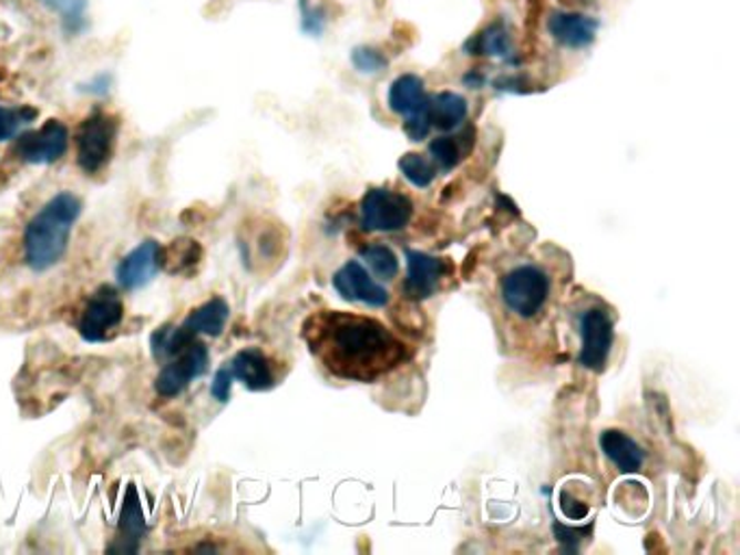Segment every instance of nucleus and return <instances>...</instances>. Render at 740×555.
Returning <instances> with one entry per match:
<instances>
[{"mask_svg": "<svg viewBox=\"0 0 740 555\" xmlns=\"http://www.w3.org/2000/svg\"><path fill=\"white\" fill-rule=\"evenodd\" d=\"M302 335L319 362L343 380L373 382L407 358V346L366 315L321 310Z\"/></svg>", "mask_w": 740, "mask_h": 555, "instance_id": "f257e3e1", "label": "nucleus"}, {"mask_svg": "<svg viewBox=\"0 0 740 555\" xmlns=\"http://www.w3.org/2000/svg\"><path fill=\"white\" fill-rule=\"evenodd\" d=\"M363 258L370 265L371 274L380 280H393L398 274V258L391 248L382 244H373L363 250Z\"/></svg>", "mask_w": 740, "mask_h": 555, "instance_id": "393cba45", "label": "nucleus"}, {"mask_svg": "<svg viewBox=\"0 0 740 555\" xmlns=\"http://www.w3.org/2000/svg\"><path fill=\"white\" fill-rule=\"evenodd\" d=\"M599 445H602V452L608 455V460L621 473H636L645 462V454H643L640 445L636 443L635 439H630L626 432L606 430L599 436Z\"/></svg>", "mask_w": 740, "mask_h": 555, "instance_id": "a211bd4d", "label": "nucleus"}, {"mask_svg": "<svg viewBox=\"0 0 740 555\" xmlns=\"http://www.w3.org/2000/svg\"><path fill=\"white\" fill-rule=\"evenodd\" d=\"M467 113H470V104L456 92H441L428 99L425 109H423V115L428 117L430 126L445 131V133L459 129L467 120Z\"/></svg>", "mask_w": 740, "mask_h": 555, "instance_id": "dca6fc26", "label": "nucleus"}, {"mask_svg": "<svg viewBox=\"0 0 740 555\" xmlns=\"http://www.w3.org/2000/svg\"><path fill=\"white\" fill-rule=\"evenodd\" d=\"M335 289L348 302H361L382 308L389 304V291L371 280L368 269L359 260L346 263L332 278Z\"/></svg>", "mask_w": 740, "mask_h": 555, "instance_id": "9b49d317", "label": "nucleus"}, {"mask_svg": "<svg viewBox=\"0 0 740 555\" xmlns=\"http://www.w3.org/2000/svg\"><path fill=\"white\" fill-rule=\"evenodd\" d=\"M198 337L189 335L183 326H172L165 323L157 328L151 337V352L157 362H167L169 358H174L176 353L183 352L192 341H196Z\"/></svg>", "mask_w": 740, "mask_h": 555, "instance_id": "4be33fe9", "label": "nucleus"}, {"mask_svg": "<svg viewBox=\"0 0 740 555\" xmlns=\"http://www.w3.org/2000/svg\"><path fill=\"white\" fill-rule=\"evenodd\" d=\"M465 51L474 56H491V59H511L513 56V38L504 20H495L474 35Z\"/></svg>", "mask_w": 740, "mask_h": 555, "instance_id": "aec40b11", "label": "nucleus"}, {"mask_svg": "<svg viewBox=\"0 0 740 555\" xmlns=\"http://www.w3.org/2000/svg\"><path fill=\"white\" fill-rule=\"evenodd\" d=\"M230 317V306L222 298H213L209 302L201 304L194 308L185 321L181 323L189 335L194 337H219L226 328V321Z\"/></svg>", "mask_w": 740, "mask_h": 555, "instance_id": "f3484780", "label": "nucleus"}, {"mask_svg": "<svg viewBox=\"0 0 740 555\" xmlns=\"http://www.w3.org/2000/svg\"><path fill=\"white\" fill-rule=\"evenodd\" d=\"M148 534L146 516L142 510V502L137 495L135 486H129L124 495V505L120 512V523H117V536L113 545L109 547L111 554H137L142 541Z\"/></svg>", "mask_w": 740, "mask_h": 555, "instance_id": "ddd939ff", "label": "nucleus"}, {"mask_svg": "<svg viewBox=\"0 0 740 555\" xmlns=\"http://www.w3.org/2000/svg\"><path fill=\"white\" fill-rule=\"evenodd\" d=\"M582 346L578 362L586 369L602 371L615 341V326L608 310L595 306L586 308L580 317Z\"/></svg>", "mask_w": 740, "mask_h": 555, "instance_id": "1a4fd4ad", "label": "nucleus"}, {"mask_svg": "<svg viewBox=\"0 0 740 555\" xmlns=\"http://www.w3.org/2000/svg\"><path fill=\"white\" fill-rule=\"evenodd\" d=\"M83 213V203L72 192H59L27 224L24 260L35 274L59 265L68 253L70 235Z\"/></svg>", "mask_w": 740, "mask_h": 555, "instance_id": "f03ea898", "label": "nucleus"}, {"mask_svg": "<svg viewBox=\"0 0 740 555\" xmlns=\"http://www.w3.org/2000/svg\"><path fill=\"white\" fill-rule=\"evenodd\" d=\"M70 148V129L61 120H47L40 129H27L16 137L13 152L29 165H53Z\"/></svg>", "mask_w": 740, "mask_h": 555, "instance_id": "423d86ee", "label": "nucleus"}, {"mask_svg": "<svg viewBox=\"0 0 740 555\" xmlns=\"http://www.w3.org/2000/svg\"><path fill=\"white\" fill-rule=\"evenodd\" d=\"M554 296L552 271L534 260H522L508 267L500 278V304L520 323H532L543 317Z\"/></svg>", "mask_w": 740, "mask_h": 555, "instance_id": "7ed1b4c3", "label": "nucleus"}, {"mask_svg": "<svg viewBox=\"0 0 740 555\" xmlns=\"http://www.w3.org/2000/svg\"><path fill=\"white\" fill-rule=\"evenodd\" d=\"M300 18H302V31L318 38L326 29V13L321 7H314L309 0H300Z\"/></svg>", "mask_w": 740, "mask_h": 555, "instance_id": "c85d7f7f", "label": "nucleus"}, {"mask_svg": "<svg viewBox=\"0 0 740 555\" xmlns=\"http://www.w3.org/2000/svg\"><path fill=\"white\" fill-rule=\"evenodd\" d=\"M352 65L357 72L361 74H378L382 70H387L389 61L384 56V52L373 49V47H359L352 51Z\"/></svg>", "mask_w": 740, "mask_h": 555, "instance_id": "bb28decb", "label": "nucleus"}, {"mask_svg": "<svg viewBox=\"0 0 740 555\" xmlns=\"http://www.w3.org/2000/svg\"><path fill=\"white\" fill-rule=\"evenodd\" d=\"M59 18V27L65 38H79L90 29V0H38Z\"/></svg>", "mask_w": 740, "mask_h": 555, "instance_id": "412c9836", "label": "nucleus"}, {"mask_svg": "<svg viewBox=\"0 0 740 555\" xmlns=\"http://www.w3.org/2000/svg\"><path fill=\"white\" fill-rule=\"evenodd\" d=\"M465 83H467L472 90H477V88L484 83V79H482V74H477L476 70H474V72H470V74L465 76Z\"/></svg>", "mask_w": 740, "mask_h": 555, "instance_id": "72a5a7b5", "label": "nucleus"}, {"mask_svg": "<svg viewBox=\"0 0 740 555\" xmlns=\"http://www.w3.org/2000/svg\"><path fill=\"white\" fill-rule=\"evenodd\" d=\"M209 369V350L198 339L192 341L185 350L169 358L161 367L160 376L155 378V391L161 398L172 400L178 398L192 382L203 378Z\"/></svg>", "mask_w": 740, "mask_h": 555, "instance_id": "39448f33", "label": "nucleus"}, {"mask_svg": "<svg viewBox=\"0 0 740 555\" xmlns=\"http://www.w3.org/2000/svg\"><path fill=\"white\" fill-rule=\"evenodd\" d=\"M561 510L572 521H582V518L588 516V505L584 504L578 497L569 495L567 491L561 493Z\"/></svg>", "mask_w": 740, "mask_h": 555, "instance_id": "2f4dec72", "label": "nucleus"}, {"mask_svg": "<svg viewBox=\"0 0 740 555\" xmlns=\"http://www.w3.org/2000/svg\"><path fill=\"white\" fill-rule=\"evenodd\" d=\"M413 217V203L400 192L384 187L370 189L361 203V219L366 230L393 233L409 226Z\"/></svg>", "mask_w": 740, "mask_h": 555, "instance_id": "0eeeda50", "label": "nucleus"}, {"mask_svg": "<svg viewBox=\"0 0 740 555\" xmlns=\"http://www.w3.org/2000/svg\"><path fill=\"white\" fill-rule=\"evenodd\" d=\"M163 256H176L178 263L169 267V274L183 271L185 265H194L201 258V246L196 241H174L169 248H163Z\"/></svg>", "mask_w": 740, "mask_h": 555, "instance_id": "cd10ccee", "label": "nucleus"}, {"mask_svg": "<svg viewBox=\"0 0 740 555\" xmlns=\"http://www.w3.org/2000/svg\"><path fill=\"white\" fill-rule=\"evenodd\" d=\"M233 382H235V378H233L230 367H228V364H226V367H219V369L215 371V376H213L212 389H209L213 400H217L219 404H226V402L230 400Z\"/></svg>", "mask_w": 740, "mask_h": 555, "instance_id": "c756f323", "label": "nucleus"}, {"mask_svg": "<svg viewBox=\"0 0 740 555\" xmlns=\"http://www.w3.org/2000/svg\"><path fill=\"white\" fill-rule=\"evenodd\" d=\"M233 378L250 391H267L276 384L271 360L259 348H246L228 362Z\"/></svg>", "mask_w": 740, "mask_h": 555, "instance_id": "2eb2a0df", "label": "nucleus"}, {"mask_svg": "<svg viewBox=\"0 0 740 555\" xmlns=\"http://www.w3.org/2000/svg\"><path fill=\"white\" fill-rule=\"evenodd\" d=\"M398 165H400L402 174H404L415 187H428V185H432V181H434V176H436L434 165H432L425 156L418 154V152H409V154H404V156L400 158Z\"/></svg>", "mask_w": 740, "mask_h": 555, "instance_id": "b1692460", "label": "nucleus"}, {"mask_svg": "<svg viewBox=\"0 0 740 555\" xmlns=\"http://www.w3.org/2000/svg\"><path fill=\"white\" fill-rule=\"evenodd\" d=\"M407 258H409V276L404 282V296L409 300L430 298L445 274V263L436 256L415 250H409Z\"/></svg>", "mask_w": 740, "mask_h": 555, "instance_id": "4468645a", "label": "nucleus"}, {"mask_svg": "<svg viewBox=\"0 0 740 555\" xmlns=\"http://www.w3.org/2000/svg\"><path fill=\"white\" fill-rule=\"evenodd\" d=\"M161 248L155 239H146L140 246H135L115 267V280L124 291H137L153 282V278L160 274Z\"/></svg>", "mask_w": 740, "mask_h": 555, "instance_id": "9d476101", "label": "nucleus"}, {"mask_svg": "<svg viewBox=\"0 0 740 555\" xmlns=\"http://www.w3.org/2000/svg\"><path fill=\"white\" fill-rule=\"evenodd\" d=\"M40 111L31 104H0V142H13L20 133L31 129Z\"/></svg>", "mask_w": 740, "mask_h": 555, "instance_id": "5701e85b", "label": "nucleus"}, {"mask_svg": "<svg viewBox=\"0 0 740 555\" xmlns=\"http://www.w3.org/2000/svg\"><path fill=\"white\" fill-rule=\"evenodd\" d=\"M430 154L434 158V163L443 169V172H450L454 169L461 158H463V148L461 144L456 142V137H450V135H441L436 140L430 142Z\"/></svg>", "mask_w": 740, "mask_h": 555, "instance_id": "a878e982", "label": "nucleus"}, {"mask_svg": "<svg viewBox=\"0 0 740 555\" xmlns=\"http://www.w3.org/2000/svg\"><path fill=\"white\" fill-rule=\"evenodd\" d=\"M430 129H432V126H430V122H428V117H425L423 113L409 115L407 122H404V133H407V137L413 140V142H423V140L428 137Z\"/></svg>", "mask_w": 740, "mask_h": 555, "instance_id": "7c9ffc66", "label": "nucleus"}, {"mask_svg": "<svg viewBox=\"0 0 740 555\" xmlns=\"http://www.w3.org/2000/svg\"><path fill=\"white\" fill-rule=\"evenodd\" d=\"M599 22L593 16H586L580 11H552L547 18V31L554 42H558L565 49L582 51L588 49L597 38Z\"/></svg>", "mask_w": 740, "mask_h": 555, "instance_id": "f8f14e48", "label": "nucleus"}, {"mask_svg": "<svg viewBox=\"0 0 740 555\" xmlns=\"http://www.w3.org/2000/svg\"><path fill=\"white\" fill-rule=\"evenodd\" d=\"M111 83H113V79H111V74H99L96 79H92L90 83H88V94H92V96H106L109 94V90H111Z\"/></svg>", "mask_w": 740, "mask_h": 555, "instance_id": "473e14b6", "label": "nucleus"}, {"mask_svg": "<svg viewBox=\"0 0 740 555\" xmlns=\"http://www.w3.org/2000/svg\"><path fill=\"white\" fill-rule=\"evenodd\" d=\"M120 135V120L117 115L94 109L76 129L74 144H76V163L88 174L94 176L105 169L111 161L115 144Z\"/></svg>", "mask_w": 740, "mask_h": 555, "instance_id": "20e7f679", "label": "nucleus"}, {"mask_svg": "<svg viewBox=\"0 0 740 555\" xmlns=\"http://www.w3.org/2000/svg\"><path fill=\"white\" fill-rule=\"evenodd\" d=\"M122 319H124V304L120 300V294L111 285H103L92 294V298L81 312L79 335L88 343H103L122 323Z\"/></svg>", "mask_w": 740, "mask_h": 555, "instance_id": "6e6552de", "label": "nucleus"}, {"mask_svg": "<svg viewBox=\"0 0 740 555\" xmlns=\"http://www.w3.org/2000/svg\"><path fill=\"white\" fill-rule=\"evenodd\" d=\"M387 102H389L391 111H395V113H400L404 117L423 113L428 96H425V90H423L422 79L415 76V74H402V76H398L391 83V88H389Z\"/></svg>", "mask_w": 740, "mask_h": 555, "instance_id": "6ab92c4d", "label": "nucleus"}]
</instances>
